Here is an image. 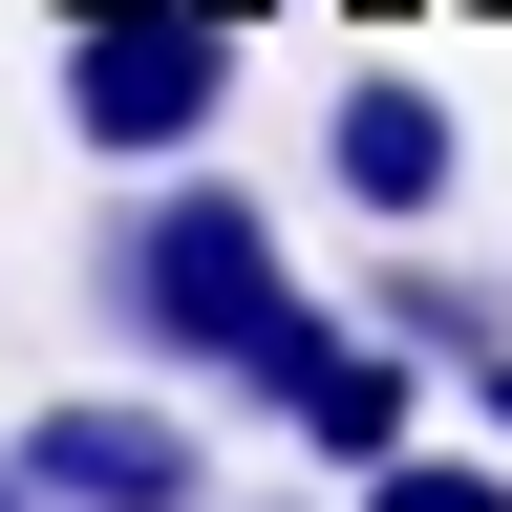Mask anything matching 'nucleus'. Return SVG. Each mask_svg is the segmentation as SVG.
<instances>
[{
  "label": "nucleus",
  "mask_w": 512,
  "mask_h": 512,
  "mask_svg": "<svg viewBox=\"0 0 512 512\" xmlns=\"http://www.w3.org/2000/svg\"><path fill=\"white\" fill-rule=\"evenodd\" d=\"M107 320H128L150 363H214V384H278V363L320 342L299 256H278V214H256L235 171H171L150 214H107Z\"/></svg>",
  "instance_id": "nucleus-1"
},
{
  "label": "nucleus",
  "mask_w": 512,
  "mask_h": 512,
  "mask_svg": "<svg viewBox=\"0 0 512 512\" xmlns=\"http://www.w3.org/2000/svg\"><path fill=\"white\" fill-rule=\"evenodd\" d=\"M235 107V0H86L64 22V128L128 171H192Z\"/></svg>",
  "instance_id": "nucleus-2"
},
{
  "label": "nucleus",
  "mask_w": 512,
  "mask_h": 512,
  "mask_svg": "<svg viewBox=\"0 0 512 512\" xmlns=\"http://www.w3.org/2000/svg\"><path fill=\"white\" fill-rule=\"evenodd\" d=\"M256 406H278V427L320 448V470H384V448L427 427V342H406V320H320V342H299L278 384H256Z\"/></svg>",
  "instance_id": "nucleus-3"
},
{
  "label": "nucleus",
  "mask_w": 512,
  "mask_h": 512,
  "mask_svg": "<svg viewBox=\"0 0 512 512\" xmlns=\"http://www.w3.org/2000/svg\"><path fill=\"white\" fill-rule=\"evenodd\" d=\"M320 192H342V214H384V235H427L448 192H470V128H448L406 64H363V86L320 107Z\"/></svg>",
  "instance_id": "nucleus-4"
},
{
  "label": "nucleus",
  "mask_w": 512,
  "mask_h": 512,
  "mask_svg": "<svg viewBox=\"0 0 512 512\" xmlns=\"http://www.w3.org/2000/svg\"><path fill=\"white\" fill-rule=\"evenodd\" d=\"M22 470H43L64 512H214V448H192L171 406H107V384L22 427Z\"/></svg>",
  "instance_id": "nucleus-5"
},
{
  "label": "nucleus",
  "mask_w": 512,
  "mask_h": 512,
  "mask_svg": "<svg viewBox=\"0 0 512 512\" xmlns=\"http://www.w3.org/2000/svg\"><path fill=\"white\" fill-rule=\"evenodd\" d=\"M363 320H406L427 363H491V342H512V299H491V278H448V256H384V278H363Z\"/></svg>",
  "instance_id": "nucleus-6"
},
{
  "label": "nucleus",
  "mask_w": 512,
  "mask_h": 512,
  "mask_svg": "<svg viewBox=\"0 0 512 512\" xmlns=\"http://www.w3.org/2000/svg\"><path fill=\"white\" fill-rule=\"evenodd\" d=\"M363 512H512V470H491V448H384V470H363Z\"/></svg>",
  "instance_id": "nucleus-7"
},
{
  "label": "nucleus",
  "mask_w": 512,
  "mask_h": 512,
  "mask_svg": "<svg viewBox=\"0 0 512 512\" xmlns=\"http://www.w3.org/2000/svg\"><path fill=\"white\" fill-rule=\"evenodd\" d=\"M470 427H491V448H512V342H491V363H470Z\"/></svg>",
  "instance_id": "nucleus-8"
},
{
  "label": "nucleus",
  "mask_w": 512,
  "mask_h": 512,
  "mask_svg": "<svg viewBox=\"0 0 512 512\" xmlns=\"http://www.w3.org/2000/svg\"><path fill=\"white\" fill-rule=\"evenodd\" d=\"M363 22H406V0H363ZM491 22H512V0H491Z\"/></svg>",
  "instance_id": "nucleus-9"
},
{
  "label": "nucleus",
  "mask_w": 512,
  "mask_h": 512,
  "mask_svg": "<svg viewBox=\"0 0 512 512\" xmlns=\"http://www.w3.org/2000/svg\"><path fill=\"white\" fill-rule=\"evenodd\" d=\"M235 22H278V0H235Z\"/></svg>",
  "instance_id": "nucleus-10"
},
{
  "label": "nucleus",
  "mask_w": 512,
  "mask_h": 512,
  "mask_svg": "<svg viewBox=\"0 0 512 512\" xmlns=\"http://www.w3.org/2000/svg\"><path fill=\"white\" fill-rule=\"evenodd\" d=\"M256 512H299V491H256Z\"/></svg>",
  "instance_id": "nucleus-11"
}]
</instances>
